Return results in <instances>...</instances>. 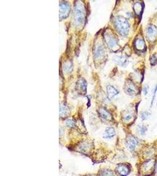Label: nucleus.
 Here are the masks:
<instances>
[{
    "instance_id": "4",
    "label": "nucleus",
    "mask_w": 157,
    "mask_h": 176,
    "mask_svg": "<svg viewBox=\"0 0 157 176\" xmlns=\"http://www.w3.org/2000/svg\"><path fill=\"white\" fill-rule=\"evenodd\" d=\"M125 93L130 96H135L138 93L137 87L131 81H127L124 85Z\"/></svg>"
},
{
    "instance_id": "22",
    "label": "nucleus",
    "mask_w": 157,
    "mask_h": 176,
    "mask_svg": "<svg viewBox=\"0 0 157 176\" xmlns=\"http://www.w3.org/2000/svg\"><path fill=\"white\" fill-rule=\"evenodd\" d=\"M150 115H151V113L149 112L144 111V112H142L141 113L140 117H141V119L142 121H146V120H147L149 118V117L150 116Z\"/></svg>"
},
{
    "instance_id": "7",
    "label": "nucleus",
    "mask_w": 157,
    "mask_h": 176,
    "mask_svg": "<svg viewBox=\"0 0 157 176\" xmlns=\"http://www.w3.org/2000/svg\"><path fill=\"white\" fill-rule=\"evenodd\" d=\"M146 35L150 41H154L157 36V28L154 25H149L146 29Z\"/></svg>"
},
{
    "instance_id": "27",
    "label": "nucleus",
    "mask_w": 157,
    "mask_h": 176,
    "mask_svg": "<svg viewBox=\"0 0 157 176\" xmlns=\"http://www.w3.org/2000/svg\"><path fill=\"white\" fill-rule=\"evenodd\" d=\"M148 87H145L144 89H143V92L144 95H147L148 93Z\"/></svg>"
},
{
    "instance_id": "24",
    "label": "nucleus",
    "mask_w": 157,
    "mask_h": 176,
    "mask_svg": "<svg viewBox=\"0 0 157 176\" xmlns=\"http://www.w3.org/2000/svg\"><path fill=\"white\" fill-rule=\"evenodd\" d=\"M135 5L138 7V8H137L136 7H135V8H137V10H135V11H136V13L137 14H139V13H141V10H142V7H141V5L140 4V3H137L136 4H135Z\"/></svg>"
},
{
    "instance_id": "8",
    "label": "nucleus",
    "mask_w": 157,
    "mask_h": 176,
    "mask_svg": "<svg viewBox=\"0 0 157 176\" xmlns=\"http://www.w3.org/2000/svg\"><path fill=\"white\" fill-rule=\"evenodd\" d=\"M126 144L128 149L129 150L134 151L138 144V141L135 137L133 136H129L126 140Z\"/></svg>"
},
{
    "instance_id": "30",
    "label": "nucleus",
    "mask_w": 157,
    "mask_h": 176,
    "mask_svg": "<svg viewBox=\"0 0 157 176\" xmlns=\"http://www.w3.org/2000/svg\"></svg>"
},
{
    "instance_id": "10",
    "label": "nucleus",
    "mask_w": 157,
    "mask_h": 176,
    "mask_svg": "<svg viewBox=\"0 0 157 176\" xmlns=\"http://www.w3.org/2000/svg\"><path fill=\"white\" fill-rule=\"evenodd\" d=\"M115 135V130L112 127H108L105 130L103 138L105 139H111Z\"/></svg>"
},
{
    "instance_id": "19",
    "label": "nucleus",
    "mask_w": 157,
    "mask_h": 176,
    "mask_svg": "<svg viewBox=\"0 0 157 176\" xmlns=\"http://www.w3.org/2000/svg\"><path fill=\"white\" fill-rule=\"evenodd\" d=\"M137 132L139 133V135H141V136L145 135V134L148 130L147 127L143 124H139L137 126Z\"/></svg>"
},
{
    "instance_id": "9",
    "label": "nucleus",
    "mask_w": 157,
    "mask_h": 176,
    "mask_svg": "<svg viewBox=\"0 0 157 176\" xmlns=\"http://www.w3.org/2000/svg\"><path fill=\"white\" fill-rule=\"evenodd\" d=\"M98 114L100 118L105 121H111L112 120V117L111 114L104 107H100L98 110Z\"/></svg>"
},
{
    "instance_id": "12",
    "label": "nucleus",
    "mask_w": 157,
    "mask_h": 176,
    "mask_svg": "<svg viewBox=\"0 0 157 176\" xmlns=\"http://www.w3.org/2000/svg\"><path fill=\"white\" fill-rule=\"evenodd\" d=\"M106 92L109 99H112L119 93L118 90L116 88L111 85H108L106 87Z\"/></svg>"
},
{
    "instance_id": "13",
    "label": "nucleus",
    "mask_w": 157,
    "mask_h": 176,
    "mask_svg": "<svg viewBox=\"0 0 157 176\" xmlns=\"http://www.w3.org/2000/svg\"><path fill=\"white\" fill-rule=\"evenodd\" d=\"M113 60L117 64L120 66H124L127 62L126 58L124 56H116L114 57Z\"/></svg>"
},
{
    "instance_id": "2",
    "label": "nucleus",
    "mask_w": 157,
    "mask_h": 176,
    "mask_svg": "<svg viewBox=\"0 0 157 176\" xmlns=\"http://www.w3.org/2000/svg\"><path fill=\"white\" fill-rule=\"evenodd\" d=\"M114 25L117 32L122 36H126L129 33V24L128 20L122 16L115 18Z\"/></svg>"
},
{
    "instance_id": "23",
    "label": "nucleus",
    "mask_w": 157,
    "mask_h": 176,
    "mask_svg": "<svg viewBox=\"0 0 157 176\" xmlns=\"http://www.w3.org/2000/svg\"><path fill=\"white\" fill-rule=\"evenodd\" d=\"M65 124L67 127H70V128H72V127H75V122L72 119H67L65 121Z\"/></svg>"
},
{
    "instance_id": "14",
    "label": "nucleus",
    "mask_w": 157,
    "mask_h": 176,
    "mask_svg": "<svg viewBox=\"0 0 157 176\" xmlns=\"http://www.w3.org/2000/svg\"><path fill=\"white\" fill-rule=\"evenodd\" d=\"M77 87L81 92H86L87 91V82L84 79H80L77 82Z\"/></svg>"
},
{
    "instance_id": "21",
    "label": "nucleus",
    "mask_w": 157,
    "mask_h": 176,
    "mask_svg": "<svg viewBox=\"0 0 157 176\" xmlns=\"http://www.w3.org/2000/svg\"><path fill=\"white\" fill-rule=\"evenodd\" d=\"M132 118V112L130 110H128L124 115L123 119L125 121H129Z\"/></svg>"
},
{
    "instance_id": "11",
    "label": "nucleus",
    "mask_w": 157,
    "mask_h": 176,
    "mask_svg": "<svg viewBox=\"0 0 157 176\" xmlns=\"http://www.w3.org/2000/svg\"><path fill=\"white\" fill-rule=\"evenodd\" d=\"M104 53V49L101 44H98L94 50V56L96 59L101 58Z\"/></svg>"
},
{
    "instance_id": "28",
    "label": "nucleus",
    "mask_w": 157,
    "mask_h": 176,
    "mask_svg": "<svg viewBox=\"0 0 157 176\" xmlns=\"http://www.w3.org/2000/svg\"><path fill=\"white\" fill-rule=\"evenodd\" d=\"M156 172H157V166H156Z\"/></svg>"
},
{
    "instance_id": "20",
    "label": "nucleus",
    "mask_w": 157,
    "mask_h": 176,
    "mask_svg": "<svg viewBox=\"0 0 157 176\" xmlns=\"http://www.w3.org/2000/svg\"><path fill=\"white\" fill-rule=\"evenodd\" d=\"M72 70V65L70 62L67 61L64 64L63 70L65 72L68 73H70V72H71Z\"/></svg>"
},
{
    "instance_id": "6",
    "label": "nucleus",
    "mask_w": 157,
    "mask_h": 176,
    "mask_svg": "<svg viewBox=\"0 0 157 176\" xmlns=\"http://www.w3.org/2000/svg\"><path fill=\"white\" fill-rule=\"evenodd\" d=\"M105 42L112 49H114L118 47V41L117 38L109 33H105L104 34Z\"/></svg>"
},
{
    "instance_id": "5",
    "label": "nucleus",
    "mask_w": 157,
    "mask_h": 176,
    "mask_svg": "<svg viewBox=\"0 0 157 176\" xmlns=\"http://www.w3.org/2000/svg\"><path fill=\"white\" fill-rule=\"evenodd\" d=\"M131 172L130 167L125 163H120L115 168V173L119 176H127Z\"/></svg>"
},
{
    "instance_id": "1",
    "label": "nucleus",
    "mask_w": 157,
    "mask_h": 176,
    "mask_svg": "<svg viewBox=\"0 0 157 176\" xmlns=\"http://www.w3.org/2000/svg\"><path fill=\"white\" fill-rule=\"evenodd\" d=\"M74 24L76 26H81L84 22L86 18V11L84 6L81 2H77L75 5L74 13Z\"/></svg>"
},
{
    "instance_id": "25",
    "label": "nucleus",
    "mask_w": 157,
    "mask_h": 176,
    "mask_svg": "<svg viewBox=\"0 0 157 176\" xmlns=\"http://www.w3.org/2000/svg\"><path fill=\"white\" fill-rule=\"evenodd\" d=\"M157 62V56L155 54L151 58V64L154 65Z\"/></svg>"
},
{
    "instance_id": "3",
    "label": "nucleus",
    "mask_w": 157,
    "mask_h": 176,
    "mask_svg": "<svg viewBox=\"0 0 157 176\" xmlns=\"http://www.w3.org/2000/svg\"><path fill=\"white\" fill-rule=\"evenodd\" d=\"M71 11L70 4L66 1L60 3V18L63 19L68 17Z\"/></svg>"
},
{
    "instance_id": "16",
    "label": "nucleus",
    "mask_w": 157,
    "mask_h": 176,
    "mask_svg": "<svg viewBox=\"0 0 157 176\" xmlns=\"http://www.w3.org/2000/svg\"><path fill=\"white\" fill-rule=\"evenodd\" d=\"M154 163H155L154 160H148V161L145 162L142 166L143 167L142 169H143L144 171L145 172H148V171L151 170L153 169V167L154 165Z\"/></svg>"
},
{
    "instance_id": "26",
    "label": "nucleus",
    "mask_w": 157,
    "mask_h": 176,
    "mask_svg": "<svg viewBox=\"0 0 157 176\" xmlns=\"http://www.w3.org/2000/svg\"><path fill=\"white\" fill-rule=\"evenodd\" d=\"M157 85L156 86L155 89L154 90V94H153V99L151 100V106L153 105V103H154V99H155V98H156V93H157Z\"/></svg>"
},
{
    "instance_id": "18",
    "label": "nucleus",
    "mask_w": 157,
    "mask_h": 176,
    "mask_svg": "<svg viewBox=\"0 0 157 176\" xmlns=\"http://www.w3.org/2000/svg\"><path fill=\"white\" fill-rule=\"evenodd\" d=\"M99 176H114V172L108 169H103L98 173Z\"/></svg>"
},
{
    "instance_id": "15",
    "label": "nucleus",
    "mask_w": 157,
    "mask_h": 176,
    "mask_svg": "<svg viewBox=\"0 0 157 176\" xmlns=\"http://www.w3.org/2000/svg\"><path fill=\"white\" fill-rule=\"evenodd\" d=\"M70 113V110L68 107L64 104H61L60 106V116L64 117L68 116Z\"/></svg>"
},
{
    "instance_id": "17",
    "label": "nucleus",
    "mask_w": 157,
    "mask_h": 176,
    "mask_svg": "<svg viewBox=\"0 0 157 176\" xmlns=\"http://www.w3.org/2000/svg\"><path fill=\"white\" fill-rule=\"evenodd\" d=\"M135 46L138 50H144L145 48V44L143 39H137L135 42Z\"/></svg>"
},
{
    "instance_id": "29",
    "label": "nucleus",
    "mask_w": 157,
    "mask_h": 176,
    "mask_svg": "<svg viewBox=\"0 0 157 176\" xmlns=\"http://www.w3.org/2000/svg\"><path fill=\"white\" fill-rule=\"evenodd\" d=\"M93 176V175H90V176Z\"/></svg>"
}]
</instances>
